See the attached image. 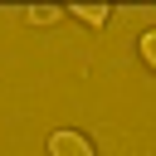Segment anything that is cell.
I'll list each match as a JSON object with an SVG mask.
<instances>
[{
	"mask_svg": "<svg viewBox=\"0 0 156 156\" xmlns=\"http://www.w3.org/2000/svg\"><path fill=\"white\" fill-rule=\"evenodd\" d=\"M49 156H93V146L78 132H54L49 136Z\"/></svg>",
	"mask_w": 156,
	"mask_h": 156,
	"instance_id": "6da1fadb",
	"label": "cell"
},
{
	"mask_svg": "<svg viewBox=\"0 0 156 156\" xmlns=\"http://www.w3.org/2000/svg\"><path fill=\"white\" fill-rule=\"evenodd\" d=\"M73 15H78L83 24H102V20H107V5H78Z\"/></svg>",
	"mask_w": 156,
	"mask_h": 156,
	"instance_id": "7a4b0ae2",
	"label": "cell"
},
{
	"mask_svg": "<svg viewBox=\"0 0 156 156\" xmlns=\"http://www.w3.org/2000/svg\"><path fill=\"white\" fill-rule=\"evenodd\" d=\"M54 20H58L54 5H34V10H29V24H54Z\"/></svg>",
	"mask_w": 156,
	"mask_h": 156,
	"instance_id": "3957f363",
	"label": "cell"
},
{
	"mask_svg": "<svg viewBox=\"0 0 156 156\" xmlns=\"http://www.w3.org/2000/svg\"><path fill=\"white\" fill-rule=\"evenodd\" d=\"M141 58L156 68V29H146V34H141Z\"/></svg>",
	"mask_w": 156,
	"mask_h": 156,
	"instance_id": "277c9868",
	"label": "cell"
}]
</instances>
